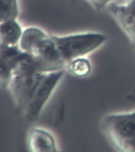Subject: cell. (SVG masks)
<instances>
[{
	"label": "cell",
	"mask_w": 135,
	"mask_h": 152,
	"mask_svg": "<svg viewBox=\"0 0 135 152\" xmlns=\"http://www.w3.org/2000/svg\"><path fill=\"white\" fill-rule=\"evenodd\" d=\"M45 72L38 71L30 56L23 53L18 60L8 85L14 107L23 113Z\"/></svg>",
	"instance_id": "6da1fadb"
},
{
	"label": "cell",
	"mask_w": 135,
	"mask_h": 152,
	"mask_svg": "<svg viewBox=\"0 0 135 152\" xmlns=\"http://www.w3.org/2000/svg\"><path fill=\"white\" fill-rule=\"evenodd\" d=\"M52 36L60 56L64 64L95 52L107 40L103 34L84 33L67 36Z\"/></svg>",
	"instance_id": "7a4b0ae2"
},
{
	"label": "cell",
	"mask_w": 135,
	"mask_h": 152,
	"mask_svg": "<svg viewBox=\"0 0 135 152\" xmlns=\"http://www.w3.org/2000/svg\"><path fill=\"white\" fill-rule=\"evenodd\" d=\"M102 126L120 151H135V111L109 114L103 119Z\"/></svg>",
	"instance_id": "3957f363"
},
{
	"label": "cell",
	"mask_w": 135,
	"mask_h": 152,
	"mask_svg": "<svg viewBox=\"0 0 135 152\" xmlns=\"http://www.w3.org/2000/svg\"><path fill=\"white\" fill-rule=\"evenodd\" d=\"M65 72L66 70H60L44 74L32 99L23 113L27 121H33L38 118Z\"/></svg>",
	"instance_id": "277c9868"
},
{
	"label": "cell",
	"mask_w": 135,
	"mask_h": 152,
	"mask_svg": "<svg viewBox=\"0 0 135 152\" xmlns=\"http://www.w3.org/2000/svg\"><path fill=\"white\" fill-rule=\"evenodd\" d=\"M24 52L19 47L0 45V88L7 89L15 64Z\"/></svg>",
	"instance_id": "5b68a950"
},
{
	"label": "cell",
	"mask_w": 135,
	"mask_h": 152,
	"mask_svg": "<svg viewBox=\"0 0 135 152\" xmlns=\"http://www.w3.org/2000/svg\"><path fill=\"white\" fill-rule=\"evenodd\" d=\"M28 145L33 152H56L57 142L53 135L45 129L41 128H32L28 135Z\"/></svg>",
	"instance_id": "8992f818"
},
{
	"label": "cell",
	"mask_w": 135,
	"mask_h": 152,
	"mask_svg": "<svg viewBox=\"0 0 135 152\" xmlns=\"http://www.w3.org/2000/svg\"><path fill=\"white\" fill-rule=\"evenodd\" d=\"M48 35L49 34L46 32L36 26L25 28L19 42V48L24 53L32 56L37 48L47 37Z\"/></svg>",
	"instance_id": "52a82bcc"
},
{
	"label": "cell",
	"mask_w": 135,
	"mask_h": 152,
	"mask_svg": "<svg viewBox=\"0 0 135 152\" xmlns=\"http://www.w3.org/2000/svg\"><path fill=\"white\" fill-rule=\"evenodd\" d=\"M24 28L18 18L0 23V45L7 47H18Z\"/></svg>",
	"instance_id": "ba28073f"
},
{
	"label": "cell",
	"mask_w": 135,
	"mask_h": 152,
	"mask_svg": "<svg viewBox=\"0 0 135 152\" xmlns=\"http://www.w3.org/2000/svg\"><path fill=\"white\" fill-rule=\"evenodd\" d=\"M114 13L122 28L135 42V0L122 7H114Z\"/></svg>",
	"instance_id": "9c48e42d"
},
{
	"label": "cell",
	"mask_w": 135,
	"mask_h": 152,
	"mask_svg": "<svg viewBox=\"0 0 135 152\" xmlns=\"http://www.w3.org/2000/svg\"><path fill=\"white\" fill-rule=\"evenodd\" d=\"M91 63L86 56L72 59L67 64L66 71L76 77H86L91 72Z\"/></svg>",
	"instance_id": "30bf717a"
},
{
	"label": "cell",
	"mask_w": 135,
	"mask_h": 152,
	"mask_svg": "<svg viewBox=\"0 0 135 152\" xmlns=\"http://www.w3.org/2000/svg\"><path fill=\"white\" fill-rule=\"evenodd\" d=\"M18 0H0V23L18 18Z\"/></svg>",
	"instance_id": "8fae6325"
},
{
	"label": "cell",
	"mask_w": 135,
	"mask_h": 152,
	"mask_svg": "<svg viewBox=\"0 0 135 152\" xmlns=\"http://www.w3.org/2000/svg\"><path fill=\"white\" fill-rule=\"evenodd\" d=\"M132 0H112L111 4L114 7H122L125 5L128 4Z\"/></svg>",
	"instance_id": "7c38bea8"
}]
</instances>
